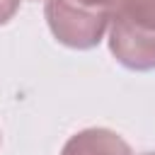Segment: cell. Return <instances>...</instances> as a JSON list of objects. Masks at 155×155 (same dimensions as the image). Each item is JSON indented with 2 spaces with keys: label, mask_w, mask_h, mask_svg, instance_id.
I'll list each match as a JSON object with an SVG mask.
<instances>
[{
  "label": "cell",
  "mask_w": 155,
  "mask_h": 155,
  "mask_svg": "<svg viewBox=\"0 0 155 155\" xmlns=\"http://www.w3.org/2000/svg\"><path fill=\"white\" fill-rule=\"evenodd\" d=\"M44 15L56 41L78 51L94 48L111 19L109 10H92L68 0H44Z\"/></svg>",
  "instance_id": "cell-1"
},
{
  "label": "cell",
  "mask_w": 155,
  "mask_h": 155,
  "mask_svg": "<svg viewBox=\"0 0 155 155\" xmlns=\"http://www.w3.org/2000/svg\"><path fill=\"white\" fill-rule=\"evenodd\" d=\"M109 51L128 70L155 68V34L138 31L119 19H109Z\"/></svg>",
  "instance_id": "cell-2"
},
{
  "label": "cell",
  "mask_w": 155,
  "mask_h": 155,
  "mask_svg": "<svg viewBox=\"0 0 155 155\" xmlns=\"http://www.w3.org/2000/svg\"><path fill=\"white\" fill-rule=\"evenodd\" d=\"M61 155H133L131 145L111 128H82L73 133Z\"/></svg>",
  "instance_id": "cell-3"
},
{
  "label": "cell",
  "mask_w": 155,
  "mask_h": 155,
  "mask_svg": "<svg viewBox=\"0 0 155 155\" xmlns=\"http://www.w3.org/2000/svg\"><path fill=\"white\" fill-rule=\"evenodd\" d=\"M111 17L145 34H155V0H116Z\"/></svg>",
  "instance_id": "cell-4"
},
{
  "label": "cell",
  "mask_w": 155,
  "mask_h": 155,
  "mask_svg": "<svg viewBox=\"0 0 155 155\" xmlns=\"http://www.w3.org/2000/svg\"><path fill=\"white\" fill-rule=\"evenodd\" d=\"M19 2H22V0H0V27L7 24V22L17 15Z\"/></svg>",
  "instance_id": "cell-5"
},
{
  "label": "cell",
  "mask_w": 155,
  "mask_h": 155,
  "mask_svg": "<svg viewBox=\"0 0 155 155\" xmlns=\"http://www.w3.org/2000/svg\"><path fill=\"white\" fill-rule=\"evenodd\" d=\"M68 2H75V5H82V7H92V10H114V2L116 0H68Z\"/></svg>",
  "instance_id": "cell-6"
},
{
  "label": "cell",
  "mask_w": 155,
  "mask_h": 155,
  "mask_svg": "<svg viewBox=\"0 0 155 155\" xmlns=\"http://www.w3.org/2000/svg\"><path fill=\"white\" fill-rule=\"evenodd\" d=\"M140 155H155V150H150V153H140Z\"/></svg>",
  "instance_id": "cell-7"
}]
</instances>
